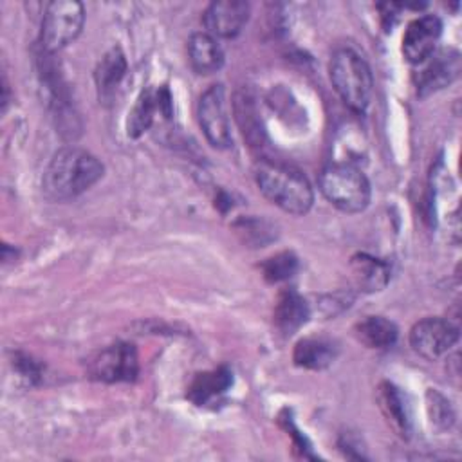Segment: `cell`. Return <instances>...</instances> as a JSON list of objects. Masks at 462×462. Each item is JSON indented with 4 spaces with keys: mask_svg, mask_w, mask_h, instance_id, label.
Wrapping results in <instances>:
<instances>
[{
    "mask_svg": "<svg viewBox=\"0 0 462 462\" xmlns=\"http://www.w3.org/2000/svg\"><path fill=\"white\" fill-rule=\"evenodd\" d=\"M103 171L105 168L96 155L78 146H65L52 155L43 171V195L52 202L76 199L94 186Z\"/></svg>",
    "mask_w": 462,
    "mask_h": 462,
    "instance_id": "1",
    "label": "cell"
},
{
    "mask_svg": "<svg viewBox=\"0 0 462 462\" xmlns=\"http://www.w3.org/2000/svg\"><path fill=\"white\" fill-rule=\"evenodd\" d=\"M254 180L262 195L285 213L305 215L312 208V186L294 166L276 161H260L254 166Z\"/></svg>",
    "mask_w": 462,
    "mask_h": 462,
    "instance_id": "2",
    "label": "cell"
},
{
    "mask_svg": "<svg viewBox=\"0 0 462 462\" xmlns=\"http://www.w3.org/2000/svg\"><path fill=\"white\" fill-rule=\"evenodd\" d=\"M328 74L345 105L354 112H365L374 90L372 70L365 58L350 47H341L330 58Z\"/></svg>",
    "mask_w": 462,
    "mask_h": 462,
    "instance_id": "3",
    "label": "cell"
},
{
    "mask_svg": "<svg viewBox=\"0 0 462 462\" xmlns=\"http://www.w3.org/2000/svg\"><path fill=\"white\" fill-rule=\"evenodd\" d=\"M323 197L345 213H359L370 202V182L352 162H330L318 177Z\"/></svg>",
    "mask_w": 462,
    "mask_h": 462,
    "instance_id": "4",
    "label": "cell"
},
{
    "mask_svg": "<svg viewBox=\"0 0 462 462\" xmlns=\"http://www.w3.org/2000/svg\"><path fill=\"white\" fill-rule=\"evenodd\" d=\"M85 23V9L76 0H54L45 5L40 29L42 52L54 54L78 38Z\"/></svg>",
    "mask_w": 462,
    "mask_h": 462,
    "instance_id": "5",
    "label": "cell"
},
{
    "mask_svg": "<svg viewBox=\"0 0 462 462\" xmlns=\"http://www.w3.org/2000/svg\"><path fill=\"white\" fill-rule=\"evenodd\" d=\"M87 372L101 383H130L139 374L137 350L126 341L108 345L88 359Z\"/></svg>",
    "mask_w": 462,
    "mask_h": 462,
    "instance_id": "6",
    "label": "cell"
},
{
    "mask_svg": "<svg viewBox=\"0 0 462 462\" xmlns=\"http://www.w3.org/2000/svg\"><path fill=\"white\" fill-rule=\"evenodd\" d=\"M197 116L199 125L211 146L224 150L233 144L226 103V88L222 83H215L202 92L197 105Z\"/></svg>",
    "mask_w": 462,
    "mask_h": 462,
    "instance_id": "7",
    "label": "cell"
},
{
    "mask_svg": "<svg viewBox=\"0 0 462 462\" xmlns=\"http://www.w3.org/2000/svg\"><path fill=\"white\" fill-rule=\"evenodd\" d=\"M458 341V327L449 319L424 318L410 330L411 348L424 359L435 361L455 346Z\"/></svg>",
    "mask_w": 462,
    "mask_h": 462,
    "instance_id": "8",
    "label": "cell"
},
{
    "mask_svg": "<svg viewBox=\"0 0 462 462\" xmlns=\"http://www.w3.org/2000/svg\"><path fill=\"white\" fill-rule=\"evenodd\" d=\"M460 52L457 49H440L430 54L413 72V83L420 96L437 92L453 83L460 74Z\"/></svg>",
    "mask_w": 462,
    "mask_h": 462,
    "instance_id": "9",
    "label": "cell"
},
{
    "mask_svg": "<svg viewBox=\"0 0 462 462\" xmlns=\"http://www.w3.org/2000/svg\"><path fill=\"white\" fill-rule=\"evenodd\" d=\"M157 114L164 119H170L173 114V101L166 85L159 88H146L137 96L126 119L128 137H139L143 132H146Z\"/></svg>",
    "mask_w": 462,
    "mask_h": 462,
    "instance_id": "10",
    "label": "cell"
},
{
    "mask_svg": "<svg viewBox=\"0 0 462 462\" xmlns=\"http://www.w3.org/2000/svg\"><path fill=\"white\" fill-rule=\"evenodd\" d=\"M442 34V22L435 14H422L411 20L402 34V54L404 58L419 65L430 54L437 51V43Z\"/></svg>",
    "mask_w": 462,
    "mask_h": 462,
    "instance_id": "11",
    "label": "cell"
},
{
    "mask_svg": "<svg viewBox=\"0 0 462 462\" xmlns=\"http://www.w3.org/2000/svg\"><path fill=\"white\" fill-rule=\"evenodd\" d=\"M249 18V4L242 0H218L206 7L202 22L206 32L218 38L236 36Z\"/></svg>",
    "mask_w": 462,
    "mask_h": 462,
    "instance_id": "12",
    "label": "cell"
},
{
    "mask_svg": "<svg viewBox=\"0 0 462 462\" xmlns=\"http://www.w3.org/2000/svg\"><path fill=\"white\" fill-rule=\"evenodd\" d=\"M231 386H233L231 370L226 366H218L215 370L197 374L186 390V397L195 406H208L218 401Z\"/></svg>",
    "mask_w": 462,
    "mask_h": 462,
    "instance_id": "13",
    "label": "cell"
},
{
    "mask_svg": "<svg viewBox=\"0 0 462 462\" xmlns=\"http://www.w3.org/2000/svg\"><path fill=\"white\" fill-rule=\"evenodd\" d=\"M310 307L296 289H285L280 292L274 305V325L283 336H292L309 319Z\"/></svg>",
    "mask_w": 462,
    "mask_h": 462,
    "instance_id": "14",
    "label": "cell"
},
{
    "mask_svg": "<svg viewBox=\"0 0 462 462\" xmlns=\"http://www.w3.org/2000/svg\"><path fill=\"white\" fill-rule=\"evenodd\" d=\"M188 60L195 72L213 74L224 65V51L215 36L200 31L188 40Z\"/></svg>",
    "mask_w": 462,
    "mask_h": 462,
    "instance_id": "15",
    "label": "cell"
},
{
    "mask_svg": "<svg viewBox=\"0 0 462 462\" xmlns=\"http://www.w3.org/2000/svg\"><path fill=\"white\" fill-rule=\"evenodd\" d=\"M350 273L354 285L363 292H377L384 289L390 280L388 263L366 253H357L352 256Z\"/></svg>",
    "mask_w": 462,
    "mask_h": 462,
    "instance_id": "16",
    "label": "cell"
},
{
    "mask_svg": "<svg viewBox=\"0 0 462 462\" xmlns=\"http://www.w3.org/2000/svg\"><path fill=\"white\" fill-rule=\"evenodd\" d=\"M337 357V345L328 337H303L296 343L292 359L294 365L307 370H323Z\"/></svg>",
    "mask_w": 462,
    "mask_h": 462,
    "instance_id": "17",
    "label": "cell"
},
{
    "mask_svg": "<svg viewBox=\"0 0 462 462\" xmlns=\"http://www.w3.org/2000/svg\"><path fill=\"white\" fill-rule=\"evenodd\" d=\"M126 70H128V63L123 51L119 47H112L110 51H106L94 72L99 97L112 96L119 87V83L123 81Z\"/></svg>",
    "mask_w": 462,
    "mask_h": 462,
    "instance_id": "18",
    "label": "cell"
},
{
    "mask_svg": "<svg viewBox=\"0 0 462 462\" xmlns=\"http://www.w3.org/2000/svg\"><path fill=\"white\" fill-rule=\"evenodd\" d=\"M379 404H381L384 417L392 424V428L401 437H408L410 430H411V419H410L408 402H406L402 392L397 386H393L392 383H383L379 386Z\"/></svg>",
    "mask_w": 462,
    "mask_h": 462,
    "instance_id": "19",
    "label": "cell"
},
{
    "mask_svg": "<svg viewBox=\"0 0 462 462\" xmlns=\"http://www.w3.org/2000/svg\"><path fill=\"white\" fill-rule=\"evenodd\" d=\"M356 337L368 348L386 350L397 341V327L383 316H366L354 327Z\"/></svg>",
    "mask_w": 462,
    "mask_h": 462,
    "instance_id": "20",
    "label": "cell"
},
{
    "mask_svg": "<svg viewBox=\"0 0 462 462\" xmlns=\"http://www.w3.org/2000/svg\"><path fill=\"white\" fill-rule=\"evenodd\" d=\"M296 271H298V258L291 251L276 253L274 256L267 258L262 263L263 278L267 282H271V283H278V282L289 280Z\"/></svg>",
    "mask_w": 462,
    "mask_h": 462,
    "instance_id": "21",
    "label": "cell"
},
{
    "mask_svg": "<svg viewBox=\"0 0 462 462\" xmlns=\"http://www.w3.org/2000/svg\"><path fill=\"white\" fill-rule=\"evenodd\" d=\"M13 368L16 379L25 386H34L42 379V365L23 352L13 354Z\"/></svg>",
    "mask_w": 462,
    "mask_h": 462,
    "instance_id": "22",
    "label": "cell"
},
{
    "mask_svg": "<svg viewBox=\"0 0 462 462\" xmlns=\"http://www.w3.org/2000/svg\"><path fill=\"white\" fill-rule=\"evenodd\" d=\"M428 415L435 426L449 428L453 424V410L446 397H442L439 392L430 390L428 392Z\"/></svg>",
    "mask_w": 462,
    "mask_h": 462,
    "instance_id": "23",
    "label": "cell"
}]
</instances>
